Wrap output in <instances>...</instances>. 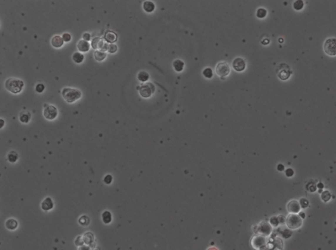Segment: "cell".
I'll list each match as a JSON object with an SVG mask.
<instances>
[{
	"label": "cell",
	"mask_w": 336,
	"mask_h": 250,
	"mask_svg": "<svg viewBox=\"0 0 336 250\" xmlns=\"http://www.w3.org/2000/svg\"><path fill=\"white\" fill-rule=\"evenodd\" d=\"M5 88L7 91L14 94L19 93L24 86V82L21 80L15 78H9L5 83Z\"/></svg>",
	"instance_id": "1"
},
{
	"label": "cell",
	"mask_w": 336,
	"mask_h": 250,
	"mask_svg": "<svg viewBox=\"0 0 336 250\" xmlns=\"http://www.w3.org/2000/svg\"><path fill=\"white\" fill-rule=\"evenodd\" d=\"M62 95L68 103H72L80 98L81 94L78 89L64 88L62 91Z\"/></svg>",
	"instance_id": "2"
},
{
	"label": "cell",
	"mask_w": 336,
	"mask_h": 250,
	"mask_svg": "<svg viewBox=\"0 0 336 250\" xmlns=\"http://www.w3.org/2000/svg\"><path fill=\"white\" fill-rule=\"evenodd\" d=\"M276 73L280 79L286 81L290 78L292 72L290 69V67L287 64H280L276 68Z\"/></svg>",
	"instance_id": "3"
},
{
	"label": "cell",
	"mask_w": 336,
	"mask_h": 250,
	"mask_svg": "<svg viewBox=\"0 0 336 250\" xmlns=\"http://www.w3.org/2000/svg\"><path fill=\"white\" fill-rule=\"evenodd\" d=\"M286 224L290 229H296L301 226L302 220L299 215L290 214L286 219Z\"/></svg>",
	"instance_id": "4"
},
{
	"label": "cell",
	"mask_w": 336,
	"mask_h": 250,
	"mask_svg": "<svg viewBox=\"0 0 336 250\" xmlns=\"http://www.w3.org/2000/svg\"><path fill=\"white\" fill-rule=\"evenodd\" d=\"M324 50L327 55H336V39L330 38L326 40L324 44Z\"/></svg>",
	"instance_id": "5"
},
{
	"label": "cell",
	"mask_w": 336,
	"mask_h": 250,
	"mask_svg": "<svg viewBox=\"0 0 336 250\" xmlns=\"http://www.w3.org/2000/svg\"><path fill=\"white\" fill-rule=\"evenodd\" d=\"M155 86L151 83H146L141 86L139 92L141 96L143 98H148L154 93Z\"/></svg>",
	"instance_id": "6"
},
{
	"label": "cell",
	"mask_w": 336,
	"mask_h": 250,
	"mask_svg": "<svg viewBox=\"0 0 336 250\" xmlns=\"http://www.w3.org/2000/svg\"><path fill=\"white\" fill-rule=\"evenodd\" d=\"M58 115V111L55 106L48 105L44 110V115L47 120L55 119Z\"/></svg>",
	"instance_id": "7"
},
{
	"label": "cell",
	"mask_w": 336,
	"mask_h": 250,
	"mask_svg": "<svg viewBox=\"0 0 336 250\" xmlns=\"http://www.w3.org/2000/svg\"><path fill=\"white\" fill-rule=\"evenodd\" d=\"M108 43H105L102 39L95 38L91 41V46L94 49H100V50L106 52L108 50Z\"/></svg>",
	"instance_id": "8"
},
{
	"label": "cell",
	"mask_w": 336,
	"mask_h": 250,
	"mask_svg": "<svg viewBox=\"0 0 336 250\" xmlns=\"http://www.w3.org/2000/svg\"><path fill=\"white\" fill-rule=\"evenodd\" d=\"M216 73L219 76L221 77L227 76L230 73V67L228 64L226 62H221L217 64Z\"/></svg>",
	"instance_id": "9"
},
{
	"label": "cell",
	"mask_w": 336,
	"mask_h": 250,
	"mask_svg": "<svg viewBox=\"0 0 336 250\" xmlns=\"http://www.w3.org/2000/svg\"><path fill=\"white\" fill-rule=\"evenodd\" d=\"M251 244H252V246L254 249L256 250H259L265 246L266 240L263 237H255L252 238Z\"/></svg>",
	"instance_id": "10"
},
{
	"label": "cell",
	"mask_w": 336,
	"mask_h": 250,
	"mask_svg": "<svg viewBox=\"0 0 336 250\" xmlns=\"http://www.w3.org/2000/svg\"><path fill=\"white\" fill-rule=\"evenodd\" d=\"M287 211L293 214H296L300 212L301 206L297 200L290 201L287 204Z\"/></svg>",
	"instance_id": "11"
},
{
	"label": "cell",
	"mask_w": 336,
	"mask_h": 250,
	"mask_svg": "<svg viewBox=\"0 0 336 250\" xmlns=\"http://www.w3.org/2000/svg\"><path fill=\"white\" fill-rule=\"evenodd\" d=\"M233 66L237 72H242L245 68V62L244 59L237 58L233 61Z\"/></svg>",
	"instance_id": "12"
},
{
	"label": "cell",
	"mask_w": 336,
	"mask_h": 250,
	"mask_svg": "<svg viewBox=\"0 0 336 250\" xmlns=\"http://www.w3.org/2000/svg\"><path fill=\"white\" fill-rule=\"evenodd\" d=\"M53 206H54V204H53L52 199L50 197L45 198V200L41 202V209L44 211H49V210L53 209Z\"/></svg>",
	"instance_id": "13"
},
{
	"label": "cell",
	"mask_w": 336,
	"mask_h": 250,
	"mask_svg": "<svg viewBox=\"0 0 336 250\" xmlns=\"http://www.w3.org/2000/svg\"><path fill=\"white\" fill-rule=\"evenodd\" d=\"M5 227H6V228L8 230L14 231V230H15L18 227V222L15 219H9L5 222Z\"/></svg>",
	"instance_id": "14"
},
{
	"label": "cell",
	"mask_w": 336,
	"mask_h": 250,
	"mask_svg": "<svg viewBox=\"0 0 336 250\" xmlns=\"http://www.w3.org/2000/svg\"><path fill=\"white\" fill-rule=\"evenodd\" d=\"M51 44L55 48H59L63 45L64 40L61 36L55 35L51 39Z\"/></svg>",
	"instance_id": "15"
},
{
	"label": "cell",
	"mask_w": 336,
	"mask_h": 250,
	"mask_svg": "<svg viewBox=\"0 0 336 250\" xmlns=\"http://www.w3.org/2000/svg\"><path fill=\"white\" fill-rule=\"evenodd\" d=\"M78 49L81 52H87L90 49V44L88 41L81 40L78 43Z\"/></svg>",
	"instance_id": "16"
},
{
	"label": "cell",
	"mask_w": 336,
	"mask_h": 250,
	"mask_svg": "<svg viewBox=\"0 0 336 250\" xmlns=\"http://www.w3.org/2000/svg\"><path fill=\"white\" fill-rule=\"evenodd\" d=\"M104 39L107 43L112 44L117 40V35L112 32H107L104 35Z\"/></svg>",
	"instance_id": "17"
},
{
	"label": "cell",
	"mask_w": 336,
	"mask_h": 250,
	"mask_svg": "<svg viewBox=\"0 0 336 250\" xmlns=\"http://www.w3.org/2000/svg\"><path fill=\"white\" fill-rule=\"evenodd\" d=\"M31 118V114L30 112L27 111H23L20 113L19 119L22 123H28L30 121Z\"/></svg>",
	"instance_id": "18"
},
{
	"label": "cell",
	"mask_w": 336,
	"mask_h": 250,
	"mask_svg": "<svg viewBox=\"0 0 336 250\" xmlns=\"http://www.w3.org/2000/svg\"><path fill=\"white\" fill-rule=\"evenodd\" d=\"M84 243L86 245H91V244L94 242V236L91 232H86L83 236Z\"/></svg>",
	"instance_id": "19"
},
{
	"label": "cell",
	"mask_w": 336,
	"mask_h": 250,
	"mask_svg": "<svg viewBox=\"0 0 336 250\" xmlns=\"http://www.w3.org/2000/svg\"><path fill=\"white\" fill-rule=\"evenodd\" d=\"M143 9L146 12L151 13L154 11L155 9V5L153 2L151 1H146L143 4Z\"/></svg>",
	"instance_id": "20"
},
{
	"label": "cell",
	"mask_w": 336,
	"mask_h": 250,
	"mask_svg": "<svg viewBox=\"0 0 336 250\" xmlns=\"http://www.w3.org/2000/svg\"><path fill=\"white\" fill-rule=\"evenodd\" d=\"M19 159V155L16 151H11L7 154V160L11 163H15Z\"/></svg>",
	"instance_id": "21"
},
{
	"label": "cell",
	"mask_w": 336,
	"mask_h": 250,
	"mask_svg": "<svg viewBox=\"0 0 336 250\" xmlns=\"http://www.w3.org/2000/svg\"><path fill=\"white\" fill-rule=\"evenodd\" d=\"M259 231H260L261 234L264 236H268L270 234L271 232V227L269 224L264 223V225H263L261 226V228L259 230Z\"/></svg>",
	"instance_id": "22"
},
{
	"label": "cell",
	"mask_w": 336,
	"mask_h": 250,
	"mask_svg": "<svg viewBox=\"0 0 336 250\" xmlns=\"http://www.w3.org/2000/svg\"><path fill=\"white\" fill-rule=\"evenodd\" d=\"M102 220L104 223L108 224L112 221V214L108 211H104L102 213Z\"/></svg>",
	"instance_id": "23"
},
{
	"label": "cell",
	"mask_w": 336,
	"mask_h": 250,
	"mask_svg": "<svg viewBox=\"0 0 336 250\" xmlns=\"http://www.w3.org/2000/svg\"><path fill=\"white\" fill-rule=\"evenodd\" d=\"M106 52L102 50H96L94 53L95 58L97 61H102L106 57Z\"/></svg>",
	"instance_id": "24"
},
{
	"label": "cell",
	"mask_w": 336,
	"mask_h": 250,
	"mask_svg": "<svg viewBox=\"0 0 336 250\" xmlns=\"http://www.w3.org/2000/svg\"><path fill=\"white\" fill-rule=\"evenodd\" d=\"M173 65L175 69L177 72H180L183 69V67H184V63H183V62L181 60H176L173 62Z\"/></svg>",
	"instance_id": "25"
},
{
	"label": "cell",
	"mask_w": 336,
	"mask_h": 250,
	"mask_svg": "<svg viewBox=\"0 0 336 250\" xmlns=\"http://www.w3.org/2000/svg\"><path fill=\"white\" fill-rule=\"evenodd\" d=\"M72 59L76 63L80 64L83 62L84 59V56L81 54V53L77 52L74 53V55L72 56Z\"/></svg>",
	"instance_id": "26"
},
{
	"label": "cell",
	"mask_w": 336,
	"mask_h": 250,
	"mask_svg": "<svg viewBox=\"0 0 336 250\" xmlns=\"http://www.w3.org/2000/svg\"><path fill=\"white\" fill-rule=\"evenodd\" d=\"M79 223H80L81 226L87 227L88 226L90 223V220L89 218L86 215H82L78 220Z\"/></svg>",
	"instance_id": "27"
},
{
	"label": "cell",
	"mask_w": 336,
	"mask_h": 250,
	"mask_svg": "<svg viewBox=\"0 0 336 250\" xmlns=\"http://www.w3.org/2000/svg\"><path fill=\"white\" fill-rule=\"evenodd\" d=\"M137 77L138 79L141 81V82H145V81H147L149 79V75L147 72L142 71L139 73V74L137 75Z\"/></svg>",
	"instance_id": "28"
},
{
	"label": "cell",
	"mask_w": 336,
	"mask_h": 250,
	"mask_svg": "<svg viewBox=\"0 0 336 250\" xmlns=\"http://www.w3.org/2000/svg\"><path fill=\"white\" fill-rule=\"evenodd\" d=\"M304 7V2L302 0H297L293 3V8L296 11H300Z\"/></svg>",
	"instance_id": "29"
},
{
	"label": "cell",
	"mask_w": 336,
	"mask_h": 250,
	"mask_svg": "<svg viewBox=\"0 0 336 250\" xmlns=\"http://www.w3.org/2000/svg\"><path fill=\"white\" fill-rule=\"evenodd\" d=\"M321 198L324 202H327L330 200L331 198V193H330L328 191H325L322 192L321 195Z\"/></svg>",
	"instance_id": "30"
},
{
	"label": "cell",
	"mask_w": 336,
	"mask_h": 250,
	"mask_svg": "<svg viewBox=\"0 0 336 250\" xmlns=\"http://www.w3.org/2000/svg\"><path fill=\"white\" fill-rule=\"evenodd\" d=\"M256 15L259 18H265L267 15V11L263 9V8H260V9H259L257 11Z\"/></svg>",
	"instance_id": "31"
},
{
	"label": "cell",
	"mask_w": 336,
	"mask_h": 250,
	"mask_svg": "<svg viewBox=\"0 0 336 250\" xmlns=\"http://www.w3.org/2000/svg\"><path fill=\"white\" fill-rule=\"evenodd\" d=\"M203 75H204V76L205 77L208 78V79H211L213 75L212 70H211V69L210 68V67L205 68L204 71H203Z\"/></svg>",
	"instance_id": "32"
},
{
	"label": "cell",
	"mask_w": 336,
	"mask_h": 250,
	"mask_svg": "<svg viewBox=\"0 0 336 250\" xmlns=\"http://www.w3.org/2000/svg\"><path fill=\"white\" fill-rule=\"evenodd\" d=\"M84 244V241H83V237H78L76 238V239L75 240V244L77 246H83Z\"/></svg>",
	"instance_id": "33"
},
{
	"label": "cell",
	"mask_w": 336,
	"mask_h": 250,
	"mask_svg": "<svg viewBox=\"0 0 336 250\" xmlns=\"http://www.w3.org/2000/svg\"><path fill=\"white\" fill-rule=\"evenodd\" d=\"M299 204H300V206H301L302 208H305L307 206H309V201L307 200L306 198H301L300 201H299Z\"/></svg>",
	"instance_id": "34"
},
{
	"label": "cell",
	"mask_w": 336,
	"mask_h": 250,
	"mask_svg": "<svg viewBox=\"0 0 336 250\" xmlns=\"http://www.w3.org/2000/svg\"><path fill=\"white\" fill-rule=\"evenodd\" d=\"M118 49V47L116 46V45H114V44H109L108 45V51L110 53H114L116 52V50Z\"/></svg>",
	"instance_id": "35"
},
{
	"label": "cell",
	"mask_w": 336,
	"mask_h": 250,
	"mask_svg": "<svg viewBox=\"0 0 336 250\" xmlns=\"http://www.w3.org/2000/svg\"><path fill=\"white\" fill-rule=\"evenodd\" d=\"M113 180V178H112V176L111 175H110V174H108V175H106L105 177H104V183L106 184V185H109L111 184Z\"/></svg>",
	"instance_id": "36"
},
{
	"label": "cell",
	"mask_w": 336,
	"mask_h": 250,
	"mask_svg": "<svg viewBox=\"0 0 336 250\" xmlns=\"http://www.w3.org/2000/svg\"><path fill=\"white\" fill-rule=\"evenodd\" d=\"M44 89H45V86L41 83L38 84L36 86V92H38V93H41V92L44 91Z\"/></svg>",
	"instance_id": "37"
},
{
	"label": "cell",
	"mask_w": 336,
	"mask_h": 250,
	"mask_svg": "<svg viewBox=\"0 0 336 250\" xmlns=\"http://www.w3.org/2000/svg\"><path fill=\"white\" fill-rule=\"evenodd\" d=\"M270 223L272 224V225H273L274 227L278 226V225L279 224V221H278V217H274L271 218L270 219Z\"/></svg>",
	"instance_id": "38"
},
{
	"label": "cell",
	"mask_w": 336,
	"mask_h": 250,
	"mask_svg": "<svg viewBox=\"0 0 336 250\" xmlns=\"http://www.w3.org/2000/svg\"><path fill=\"white\" fill-rule=\"evenodd\" d=\"M63 39L64 41L68 42V41H70V40H71V35H70L69 34V33H64V34L63 35Z\"/></svg>",
	"instance_id": "39"
},
{
	"label": "cell",
	"mask_w": 336,
	"mask_h": 250,
	"mask_svg": "<svg viewBox=\"0 0 336 250\" xmlns=\"http://www.w3.org/2000/svg\"><path fill=\"white\" fill-rule=\"evenodd\" d=\"M293 174H294V172H293V170L292 169V168H288V169H287L286 170V175L287 177H292L293 176Z\"/></svg>",
	"instance_id": "40"
},
{
	"label": "cell",
	"mask_w": 336,
	"mask_h": 250,
	"mask_svg": "<svg viewBox=\"0 0 336 250\" xmlns=\"http://www.w3.org/2000/svg\"><path fill=\"white\" fill-rule=\"evenodd\" d=\"M307 189H308L310 192H315V191H316V190H317V186H316V185H313V184L310 185L309 187L307 188Z\"/></svg>",
	"instance_id": "41"
},
{
	"label": "cell",
	"mask_w": 336,
	"mask_h": 250,
	"mask_svg": "<svg viewBox=\"0 0 336 250\" xmlns=\"http://www.w3.org/2000/svg\"><path fill=\"white\" fill-rule=\"evenodd\" d=\"M83 38L85 41H89L90 39H91V35H90L89 33H84V34L83 35Z\"/></svg>",
	"instance_id": "42"
},
{
	"label": "cell",
	"mask_w": 336,
	"mask_h": 250,
	"mask_svg": "<svg viewBox=\"0 0 336 250\" xmlns=\"http://www.w3.org/2000/svg\"><path fill=\"white\" fill-rule=\"evenodd\" d=\"M78 250H91L90 247L88 246H80L78 248Z\"/></svg>",
	"instance_id": "43"
},
{
	"label": "cell",
	"mask_w": 336,
	"mask_h": 250,
	"mask_svg": "<svg viewBox=\"0 0 336 250\" xmlns=\"http://www.w3.org/2000/svg\"><path fill=\"white\" fill-rule=\"evenodd\" d=\"M277 169H278V170L280 171V172H282V171H283V170H284V165H282V164H278V168H277Z\"/></svg>",
	"instance_id": "44"
},
{
	"label": "cell",
	"mask_w": 336,
	"mask_h": 250,
	"mask_svg": "<svg viewBox=\"0 0 336 250\" xmlns=\"http://www.w3.org/2000/svg\"><path fill=\"white\" fill-rule=\"evenodd\" d=\"M269 42H270L269 39H264V40H263V41H261V43H262L263 45H267V44L269 43Z\"/></svg>",
	"instance_id": "45"
},
{
	"label": "cell",
	"mask_w": 336,
	"mask_h": 250,
	"mask_svg": "<svg viewBox=\"0 0 336 250\" xmlns=\"http://www.w3.org/2000/svg\"><path fill=\"white\" fill-rule=\"evenodd\" d=\"M299 215L300 216L301 218H302V219H304L305 217V213L303 212H299Z\"/></svg>",
	"instance_id": "46"
},
{
	"label": "cell",
	"mask_w": 336,
	"mask_h": 250,
	"mask_svg": "<svg viewBox=\"0 0 336 250\" xmlns=\"http://www.w3.org/2000/svg\"><path fill=\"white\" fill-rule=\"evenodd\" d=\"M317 187L318 188V189H322L323 188H324V185L322 184V183H319L317 185Z\"/></svg>",
	"instance_id": "47"
},
{
	"label": "cell",
	"mask_w": 336,
	"mask_h": 250,
	"mask_svg": "<svg viewBox=\"0 0 336 250\" xmlns=\"http://www.w3.org/2000/svg\"><path fill=\"white\" fill-rule=\"evenodd\" d=\"M207 250H218V249H217L215 248H214V247H211V248H209V249H207Z\"/></svg>",
	"instance_id": "48"
},
{
	"label": "cell",
	"mask_w": 336,
	"mask_h": 250,
	"mask_svg": "<svg viewBox=\"0 0 336 250\" xmlns=\"http://www.w3.org/2000/svg\"><path fill=\"white\" fill-rule=\"evenodd\" d=\"M1 123H2L1 126V128H2L3 126H4V120H3V119H1Z\"/></svg>",
	"instance_id": "49"
}]
</instances>
